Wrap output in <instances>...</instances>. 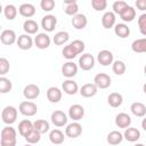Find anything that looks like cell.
Returning <instances> with one entry per match:
<instances>
[{
	"mask_svg": "<svg viewBox=\"0 0 146 146\" xmlns=\"http://www.w3.org/2000/svg\"><path fill=\"white\" fill-rule=\"evenodd\" d=\"M144 73H145V75H146V65H145V67H144Z\"/></svg>",
	"mask_w": 146,
	"mask_h": 146,
	"instance_id": "obj_52",
	"label": "cell"
},
{
	"mask_svg": "<svg viewBox=\"0 0 146 146\" xmlns=\"http://www.w3.org/2000/svg\"><path fill=\"white\" fill-rule=\"evenodd\" d=\"M39 95H40V88L34 83L26 84L23 89V96L27 100H33V99L38 98Z\"/></svg>",
	"mask_w": 146,
	"mask_h": 146,
	"instance_id": "obj_10",
	"label": "cell"
},
{
	"mask_svg": "<svg viewBox=\"0 0 146 146\" xmlns=\"http://www.w3.org/2000/svg\"><path fill=\"white\" fill-rule=\"evenodd\" d=\"M34 129V125H33V122H31L30 120L25 119V120H22L19 123H18V132L22 137H25L29 132H31L32 130Z\"/></svg>",
	"mask_w": 146,
	"mask_h": 146,
	"instance_id": "obj_26",
	"label": "cell"
},
{
	"mask_svg": "<svg viewBox=\"0 0 146 146\" xmlns=\"http://www.w3.org/2000/svg\"><path fill=\"white\" fill-rule=\"evenodd\" d=\"M62 90L57 87H49L47 89V98L52 104L59 103V100L62 99Z\"/></svg>",
	"mask_w": 146,
	"mask_h": 146,
	"instance_id": "obj_18",
	"label": "cell"
},
{
	"mask_svg": "<svg viewBox=\"0 0 146 146\" xmlns=\"http://www.w3.org/2000/svg\"><path fill=\"white\" fill-rule=\"evenodd\" d=\"M115 124L121 129H127L131 124V117L127 113H119L115 116Z\"/></svg>",
	"mask_w": 146,
	"mask_h": 146,
	"instance_id": "obj_19",
	"label": "cell"
},
{
	"mask_svg": "<svg viewBox=\"0 0 146 146\" xmlns=\"http://www.w3.org/2000/svg\"><path fill=\"white\" fill-rule=\"evenodd\" d=\"M18 111L24 116H33L38 112V106L35 103H33L31 100H24L19 104Z\"/></svg>",
	"mask_w": 146,
	"mask_h": 146,
	"instance_id": "obj_2",
	"label": "cell"
},
{
	"mask_svg": "<svg viewBox=\"0 0 146 146\" xmlns=\"http://www.w3.org/2000/svg\"><path fill=\"white\" fill-rule=\"evenodd\" d=\"M94 83L96 84V87L98 89H106V88H108L111 86L112 79L106 73H98L94 78Z\"/></svg>",
	"mask_w": 146,
	"mask_h": 146,
	"instance_id": "obj_5",
	"label": "cell"
},
{
	"mask_svg": "<svg viewBox=\"0 0 146 146\" xmlns=\"http://www.w3.org/2000/svg\"><path fill=\"white\" fill-rule=\"evenodd\" d=\"M18 13L23 16V17H26V18H30L32 16H34L35 14V7L32 5V3H22L18 8Z\"/></svg>",
	"mask_w": 146,
	"mask_h": 146,
	"instance_id": "obj_27",
	"label": "cell"
},
{
	"mask_svg": "<svg viewBox=\"0 0 146 146\" xmlns=\"http://www.w3.org/2000/svg\"><path fill=\"white\" fill-rule=\"evenodd\" d=\"M33 42H34V40L29 34L25 33V34H21L18 36L16 43H17V46H18L19 49H22V50H29V49L32 48Z\"/></svg>",
	"mask_w": 146,
	"mask_h": 146,
	"instance_id": "obj_15",
	"label": "cell"
},
{
	"mask_svg": "<svg viewBox=\"0 0 146 146\" xmlns=\"http://www.w3.org/2000/svg\"><path fill=\"white\" fill-rule=\"evenodd\" d=\"M143 91H144V94L146 95V83H145V84L143 86Z\"/></svg>",
	"mask_w": 146,
	"mask_h": 146,
	"instance_id": "obj_49",
	"label": "cell"
},
{
	"mask_svg": "<svg viewBox=\"0 0 146 146\" xmlns=\"http://www.w3.org/2000/svg\"><path fill=\"white\" fill-rule=\"evenodd\" d=\"M9 68H10V64H9L8 59L5 57H1L0 58V74L3 76L5 74L8 73Z\"/></svg>",
	"mask_w": 146,
	"mask_h": 146,
	"instance_id": "obj_46",
	"label": "cell"
},
{
	"mask_svg": "<svg viewBox=\"0 0 146 146\" xmlns=\"http://www.w3.org/2000/svg\"><path fill=\"white\" fill-rule=\"evenodd\" d=\"M70 44H71V47L74 49V51H75L78 55H79V54H82V52H83V50H84V48H86L84 42H83L82 40H79V39L73 40Z\"/></svg>",
	"mask_w": 146,
	"mask_h": 146,
	"instance_id": "obj_42",
	"label": "cell"
},
{
	"mask_svg": "<svg viewBox=\"0 0 146 146\" xmlns=\"http://www.w3.org/2000/svg\"><path fill=\"white\" fill-rule=\"evenodd\" d=\"M135 5L138 10H141V11L146 10V0H136Z\"/></svg>",
	"mask_w": 146,
	"mask_h": 146,
	"instance_id": "obj_47",
	"label": "cell"
},
{
	"mask_svg": "<svg viewBox=\"0 0 146 146\" xmlns=\"http://www.w3.org/2000/svg\"><path fill=\"white\" fill-rule=\"evenodd\" d=\"M17 132L16 130L7 125L1 130V140H0V146H16L17 143Z\"/></svg>",
	"mask_w": 146,
	"mask_h": 146,
	"instance_id": "obj_1",
	"label": "cell"
},
{
	"mask_svg": "<svg viewBox=\"0 0 146 146\" xmlns=\"http://www.w3.org/2000/svg\"><path fill=\"white\" fill-rule=\"evenodd\" d=\"M91 7L96 11H102V10L106 9L107 1L106 0H91Z\"/></svg>",
	"mask_w": 146,
	"mask_h": 146,
	"instance_id": "obj_43",
	"label": "cell"
},
{
	"mask_svg": "<svg viewBox=\"0 0 146 146\" xmlns=\"http://www.w3.org/2000/svg\"><path fill=\"white\" fill-rule=\"evenodd\" d=\"M23 30L25 31L26 34H35L38 33L39 31V25L33 19H26L24 23H23Z\"/></svg>",
	"mask_w": 146,
	"mask_h": 146,
	"instance_id": "obj_31",
	"label": "cell"
},
{
	"mask_svg": "<svg viewBox=\"0 0 146 146\" xmlns=\"http://www.w3.org/2000/svg\"><path fill=\"white\" fill-rule=\"evenodd\" d=\"M120 17L123 22H132L136 18V9L128 5V7L121 13Z\"/></svg>",
	"mask_w": 146,
	"mask_h": 146,
	"instance_id": "obj_34",
	"label": "cell"
},
{
	"mask_svg": "<svg viewBox=\"0 0 146 146\" xmlns=\"http://www.w3.org/2000/svg\"><path fill=\"white\" fill-rule=\"evenodd\" d=\"M131 113L137 117H144L146 115V105L140 102H135L130 106Z\"/></svg>",
	"mask_w": 146,
	"mask_h": 146,
	"instance_id": "obj_23",
	"label": "cell"
},
{
	"mask_svg": "<svg viewBox=\"0 0 146 146\" xmlns=\"http://www.w3.org/2000/svg\"><path fill=\"white\" fill-rule=\"evenodd\" d=\"M71 23H72L74 29L83 30L87 26V24H88V18H87V16L84 14H76L75 16H73Z\"/></svg>",
	"mask_w": 146,
	"mask_h": 146,
	"instance_id": "obj_20",
	"label": "cell"
},
{
	"mask_svg": "<svg viewBox=\"0 0 146 146\" xmlns=\"http://www.w3.org/2000/svg\"><path fill=\"white\" fill-rule=\"evenodd\" d=\"M114 33H115L116 36H119L121 39H125L130 34V27H128V25L124 24V23L115 24V26H114Z\"/></svg>",
	"mask_w": 146,
	"mask_h": 146,
	"instance_id": "obj_28",
	"label": "cell"
},
{
	"mask_svg": "<svg viewBox=\"0 0 146 146\" xmlns=\"http://www.w3.org/2000/svg\"><path fill=\"white\" fill-rule=\"evenodd\" d=\"M131 49L136 54H143L146 52V38L136 39L131 43Z\"/></svg>",
	"mask_w": 146,
	"mask_h": 146,
	"instance_id": "obj_30",
	"label": "cell"
},
{
	"mask_svg": "<svg viewBox=\"0 0 146 146\" xmlns=\"http://www.w3.org/2000/svg\"><path fill=\"white\" fill-rule=\"evenodd\" d=\"M78 68L79 67H78V65L75 63L68 60V62H66V63L63 64V66H62V74L65 78H67V79H72L73 76L76 75Z\"/></svg>",
	"mask_w": 146,
	"mask_h": 146,
	"instance_id": "obj_12",
	"label": "cell"
},
{
	"mask_svg": "<svg viewBox=\"0 0 146 146\" xmlns=\"http://www.w3.org/2000/svg\"><path fill=\"white\" fill-rule=\"evenodd\" d=\"M50 36L47 33H38L34 38V44L39 49H47L50 46Z\"/></svg>",
	"mask_w": 146,
	"mask_h": 146,
	"instance_id": "obj_14",
	"label": "cell"
},
{
	"mask_svg": "<svg viewBox=\"0 0 146 146\" xmlns=\"http://www.w3.org/2000/svg\"><path fill=\"white\" fill-rule=\"evenodd\" d=\"M62 54H63V57H64V58H66V59H68V60H71V59H73V58H75V57L78 56V54L74 51V49L71 47V44H70V43L63 48Z\"/></svg>",
	"mask_w": 146,
	"mask_h": 146,
	"instance_id": "obj_41",
	"label": "cell"
},
{
	"mask_svg": "<svg viewBox=\"0 0 146 146\" xmlns=\"http://www.w3.org/2000/svg\"><path fill=\"white\" fill-rule=\"evenodd\" d=\"M97 60H98V63H99L100 65H103V66H108V65L113 64L114 58H113L112 51L106 50V49L100 50V51L98 52V55H97Z\"/></svg>",
	"mask_w": 146,
	"mask_h": 146,
	"instance_id": "obj_13",
	"label": "cell"
},
{
	"mask_svg": "<svg viewBox=\"0 0 146 146\" xmlns=\"http://www.w3.org/2000/svg\"><path fill=\"white\" fill-rule=\"evenodd\" d=\"M24 146H33V145H32V144H25Z\"/></svg>",
	"mask_w": 146,
	"mask_h": 146,
	"instance_id": "obj_51",
	"label": "cell"
},
{
	"mask_svg": "<svg viewBox=\"0 0 146 146\" xmlns=\"http://www.w3.org/2000/svg\"><path fill=\"white\" fill-rule=\"evenodd\" d=\"M68 39H70L68 32H66V31H59V32H57L54 35L52 41H54V43L56 46H63V44H65L68 41Z\"/></svg>",
	"mask_w": 146,
	"mask_h": 146,
	"instance_id": "obj_33",
	"label": "cell"
},
{
	"mask_svg": "<svg viewBox=\"0 0 146 146\" xmlns=\"http://www.w3.org/2000/svg\"><path fill=\"white\" fill-rule=\"evenodd\" d=\"M33 125H34V129H35L38 132H40L41 135L48 132V131H49V128H50L49 122L46 121V120H42V119L34 121V122H33Z\"/></svg>",
	"mask_w": 146,
	"mask_h": 146,
	"instance_id": "obj_35",
	"label": "cell"
},
{
	"mask_svg": "<svg viewBox=\"0 0 146 146\" xmlns=\"http://www.w3.org/2000/svg\"><path fill=\"white\" fill-rule=\"evenodd\" d=\"M40 7H41V9L43 11L49 13L55 8V1L54 0H41Z\"/></svg>",
	"mask_w": 146,
	"mask_h": 146,
	"instance_id": "obj_45",
	"label": "cell"
},
{
	"mask_svg": "<svg viewBox=\"0 0 146 146\" xmlns=\"http://www.w3.org/2000/svg\"><path fill=\"white\" fill-rule=\"evenodd\" d=\"M64 6V11L68 16H75L79 11V6L75 0H65Z\"/></svg>",
	"mask_w": 146,
	"mask_h": 146,
	"instance_id": "obj_25",
	"label": "cell"
},
{
	"mask_svg": "<svg viewBox=\"0 0 146 146\" xmlns=\"http://www.w3.org/2000/svg\"><path fill=\"white\" fill-rule=\"evenodd\" d=\"M97 91H98V88L96 87L95 83H86V84H83V86L80 88V90H79L80 95H81L82 97H84V98L94 97V96L97 94Z\"/></svg>",
	"mask_w": 146,
	"mask_h": 146,
	"instance_id": "obj_16",
	"label": "cell"
},
{
	"mask_svg": "<svg viewBox=\"0 0 146 146\" xmlns=\"http://www.w3.org/2000/svg\"><path fill=\"white\" fill-rule=\"evenodd\" d=\"M141 128L146 131V117H144V119H143V121H141Z\"/></svg>",
	"mask_w": 146,
	"mask_h": 146,
	"instance_id": "obj_48",
	"label": "cell"
},
{
	"mask_svg": "<svg viewBox=\"0 0 146 146\" xmlns=\"http://www.w3.org/2000/svg\"><path fill=\"white\" fill-rule=\"evenodd\" d=\"M3 15L8 21H13L17 16V8L11 3L6 5L5 8H3Z\"/></svg>",
	"mask_w": 146,
	"mask_h": 146,
	"instance_id": "obj_36",
	"label": "cell"
},
{
	"mask_svg": "<svg viewBox=\"0 0 146 146\" xmlns=\"http://www.w3.org/2000/svg\"><path fill=\"white\" fill-rule=\"evenodd\" d=\"M125 70H127V66L124 64L123 60H114L113 64H112V71L116 74V75H123L125 73Z\"/></svg>",
	"mask_w": 146,
	"mask_h": 146,
	"instance_id": "obj_37",
	"label": "cell"
},
{
	"mask_svg": "<svg viewBox=\"0 0 146 146\" xmlns=\"http://www.w3.org/2000/svg\"><path fill=\"white\" fill-rule=\"evenodd\" d=\"M107 103H108L110 106L116 108V107H119V106L122 105V103H123V97H122V95L119 94V92H112V94H110L108 97H107Z\"/></svg>",
	"mask_w": 146,
	"mask_h": 146,
	"instance_id": "obj_32",
	"label": "cell"
},
{
	"mask_svg": "<svg viewBox=\"0 0 146 146\" xmlns=\"http://www.w3.org/2000/svg\"><path fill=\"white\" fill-rule=\"evenodd\" d=\"M24 138H25V140L27 141V144L34 145V144H36V143L40 141V139H41V133L38 132L35 129H33V130H32L31 132H29Z\"/></svg>",
	"mask_w": 146,
	"mask_h": 146,
	"instance_id": "obj_38",
	"label": "cell"
},
{
	"mask_svg": "<svg viewBox=\"0 0 146 146\" xmlns=\"http://www.w3.org/2000/svg\"><path fill=\"white\" fill-rule=\"evenodd\" d=\"M1 119L3 123L8 125L13 124L17 119V108L14 106H6L1 112Z\"/></svg>",
	"mask_w": 146,
	"mask_h": 146,
	"instance_id": "obj_3",
	"label": "cell"
},
{
	"mask_svg": "<svg viewBox=\"0 0 146 146\" xmlns=\"http://www.w3.org/2000/svg\"><path fill=\"white\" fill-rule=\"evenodd\" d=\"M79 67L83 71H90L95 66V58L91 54H82L79 58Z\"/></svg>",
	"mask_w": 146,
	"mask_h": 146,
	"instance_id": "obj_4",
	"label": "cell"
},
{
	"mask_svg": "<svg viewBox=\"0 0 146 146\" xmlns=\"http://www.w3.org/2000/svg\"><path fill=\"white\" fill-rule=\"evenodd\" d=\"M128 7V3L123 0H117V1H114L113 5H112V9H113V13L114 14H119L121 15V13Z\"/></svg>",
	"mask_w": 146,
	"mask_h": 146,
	"instance_id": "obj_40",
	"label": "cell"
},
{
	"mask_svg": "<svg viewBox=\"0 0 146 146\" xmlns=\"http://www.w3.org/2000/svg\"><path fill=\"white\" fill-rule=\"evenodd\" d=\"M123 138H124L127 141L135 143V141H137V140L140 138V131H139L137 128L129 127V128L124 129V132H123Z\"/></svg>",
	"mask_w": 146,
	"mask_h": 146,
	"instance_id": "obj_21",
	"label": "cell"
},
{
	"mask_svg": "<svg viewBox=\"0 0 146 146\" xmlns=\"http://www.w3.org/2000/svg\"><path fill=\"white\" fill-rule=\"evenodd\" d=\"M62 90H63L65 94H67V95H75L80 89H79L78 83H76L74 80L67 79V80H65V81L63 82V84H62Z\"/></svg>",
	"mask_w": 146,
	"mask_h": 146,
	"instance_id": "obj_17",
	"label": "cell"
},
{
	"mask_svg": "<svg viewBox=\"0 0 146 146\" xmlns=\"http://www.w3.org/2000/svg\"><path fill=\"white\" fill-rule=\"evenodd\" d=\"M138 27H139V32L146 36V13L141 14L138 17Z\"/></svg>",
	"mask_w": 146,
	"mask_h": 146,
	"instance_id": "obj_44",
	"label": "cell"
},
{
	"mask_svg": "<svg viewBox=\"0 0 146 146\" xmlns=\"http://www.w3.org/2000/svg\"><path fill=\"white\" fill-rule=\"evenodd\" d=\"M133 146H145L144 144H139V143H137V144H135Z\"/></svg>",
	"mask_w": 146,
	"mask_h": 146,
	"instance_id": "obj_50",
	"label": "cell"
},
{
	"mask_svg": "<svg viewBox=\"0 0 146 146\" xmlns=\"http://www.w3.org/2000/svg\"><path fill=\"white\" fill-rule=\"evenodd\" d=\"M17 35L15 33L14 30H10V29H7V30H3L0 34V41L1 43L6 44V46H11L14 44L15 42H17Z\"/></svg>",
	"mask_w": 146,
	"mask_h": 146,
	"instance_id": "obj_8",
	"label": "cell"
},
{
	"mask_svg": "<svg viewBox=\"0 0 146 146\" xmlns=\"http://www.w3.org/2000/svg\"><path fill=\"white\" fill-rule=\"evenodd\" d=\"M13 88V83L9 79L5 78V76H1L0 78V92L1 94H7Z\"/></svg>",
	"mask_w": 146,
	"mask_h": 146,
	"instance_id": "obj_39",
	"label": "cell"
},
{
	"mask_svg": "<svg viewBox=\"0 0 146 146\" xmlns=\"http://www.w3.org/2000/svg\"><path fill=\"white\" fill-rule=\"evenodd\" d=\"M83 116H84V108H83L82 105L74 104V105H71L70 106V108H68V117L70 119H72L73 121L78 122Z\"/></svg>",
	"mask_w": 146,
	"mask_h": 146,
	"instance_id": "obj_11",
	"label": "cell"
},
{
	"mask_svg": "<svg viewBox=\"0 0 146 146\" xmlns=\"http://www.w3.org/2000/svg\"><path fill=\"white\" fill-rule=\"evenodd\" d=\"M82 133V125L79 122H72L65 128V136L68 138H78Z\"/></svg>",
	"mask_w": 146,
	"mask_h": 146,
	"instance_id": "obj_7",
	"label": "cell"
},
{
	"mask_svg": "<svg viewBox=\"0 0 146 146\" xmlns=\"http://www.w3.org/2000/svg\"><path fill=\"white\" fill-rule=\"evenodd\" d=\"M56 25H57V18L55 15L49 14V15L43 16L41 19V27L46 32H52L55 30Z\"/></svg>",
	"mask_w": 146,
	"mask_h": 146,
	"instance_id": "obj_9",
	"label": "cell"
},
{
	"mask_svg": "<svg viewBox=\"0 0 146 146\" xmlns=\"http://www.w3.org/2000/svg\"><path fill=\"white\" fill-rule=\"evenodd\" d=\"M64 139H65V135L59 129H54V130H51L49 132V140L54 145H60V144H63L64 143Z\"/></svg>",
	"mask_w": 146,
	"mask_h": 146,
	"instance_id": "obj_24",
	"label": "cell"
},
{
	"mask_svg": "<svg viewBox=\"0 0 146 146\" xmlns=\"http://www.w3.org/2000/svg\"><path fill=\"white\" fill-rule=\"evenodd\" d=\"M115 14L113 11H106L104 13V15L102 16V25L104 29L108 30L112 29L113 26H115Z\"/></svg>",
	"mask_w": 146,
	"mask_h": 146,
	"instance_id": "obj_22",
	"label": "cell"
},
{
	"mask_svg": "<svg viewBox=\"0 0 146 146\" xmlns=\"http://www.w3.org/2000/svg\"><path fill=\"white\" fill-rule=\"evenodd\" d=\"M50 120H51V123H52L55 127L60 128V127L66 125V123H67V115H66L63 111L57 110V111H54V112L51 113Z\"/></svg>",
	"mask_w": 146,
	"mask_h": 146,
	"instance_id": "obj_6",
	"label": "cell"
},
{
	"mask_svg": "<svg viewBox=\"0 0 146 146\" xmlns=\"http://www.w3.org/2000/svg\"><path fill=\"white\" fill-rule=\"evenodd\" d=\"M106 140H107V143H108L110 145H113V146L119 145V144H121L122 140H123V133H121V132L117 131V130H113V131H111V132L107 135Z\"/></svg>",
	"mask_w": 146,
	"mask_h": 146,
	"instance_id": "obj_29",
	"label": "cell"
}]
</instances>
